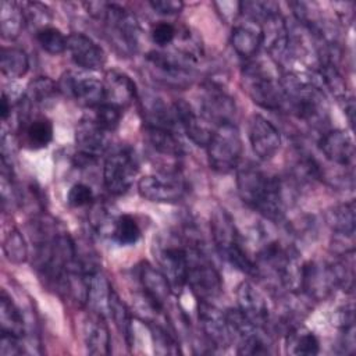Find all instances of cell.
Returning a JSON list of instances; mask_svg holds the SVG:
<instances>
[{
    "instance_id": "obj_1",
    "label": "cell",
    "mask_w": 356,
    "mask_h": 356,
    "mask_svg": "<svg viewBox=\"0 0 356 356\" xmlns=\"http://www.w3.org/2000/svg\"><path fill=\"white\" fill-rule=\"evenodd\" d=\"M239 197L249 207L271 221H281L285 216V199L280 178L268 175L253 163L241 165L236 171Z\"/></svg>"
},
{
    "instance_id": "obj_2",
    "label": "cell",
    "mask_w": 356,
    "mask_h": 356,
    "mask_svg": "<svg viewBox=\"0 0 356 356\" xmlns=\"http://www.w3.org/2000/svg\"><path fill=\"white\" fill-rule=\"evenodd\" d=\"M285 106L298 118L320 124L327 115V102L316 79L298 72H288L281 81Z\"/></svg>"
},
{
    "instance_id": "obj_3",
    "label": "cell",
    "mask_w": 356,
    "mask_h": 356,
    "mask_svg": "<svg viewBox=\"0 0 356 356\" xmlns=\"http://www.w3.org/2000/svg\"><path fill=\"white\" fill-rule=\"evenodd\" d=\"M210 229L218 254L239 271L256 277V263L248 254L243 239L225 209L218 207L213 211L210 217Z\"/></svg>"
},
{
    "instance_id": "obj_4",
    "label": "cell",
    "mask_w": 356,
    "mask_h": 356,
    "mask_svg": "<svg viewBox=\"0 0 356 356\" xmlns=\"http://www.w3.org/2000/svg\"><path fill=\"white\" fill-rule=\"evenodd\" d=\"M88 13L103 22L111 42L121 53H135L138 47L139 24L132 13L115 3H85Z\"/></svg>"
},
{
    "instance_id": "obj_5",
    "label": "cell",
    "mask_w": 356,
    "mask_h": 356,
    "mask_svg": "<svg viewBox=\"0 0 356 356\" xmlns=\"http://www.w3.org/2000/svg\"><path fill=\"white\" fill-rule=\"evenodd\" d=\"M210 167L217 172H229L238 168L243 145L239 128L235 122H222L216 127L206 146Z\"/></svg>"
},
{
    "instance_id": "obj_6",
    "label": "cell",
    "mask_w": 356,
    "mask_h": 356,
    "mask_svg": "<svg viewBox=\"0 0 356 356\" xmlns=\"http://www.w3.org/2000/svg\"><path fill=\"white\" fill-rule=\"evenodd\" d=\"M241 82L248 96L260 107L280 110L285 106L281 82L259 63H248L241 74Z\"/></svg>"
},
{
    "instance_id": "obj_7",
    "label": "cell",
    "mask_w": 356,
    "mask_h": 356,
    "mask_svg": "<svg viewBox=\"0 0 356 356\" xmlns=\"http://www.w3.org/2000/svg\"><path fill=\"white\" fill-rule=\"evenodd\" d=\"M185 246L188 254L186 285L197 300L213 302L222 292L221 275L197 246Z\"/></svg>"
},
{
    "instance_id": "obj_8",
    "label": "cell",
    "mask_w": 356,
    "mask_h": 356,
    "mask_svg": "<svg viewBox=\"0 0 356 356\" xmlns=\"http://www.w3.org/2000/svg\"><path fill=\"white\" fill-rule=\"evenodd\" d=\"M139 164L135 152L128 147H118L111 152L103 165V181L111 195H124L129 191L138 174Z\"/></svg>"
},
{
    "instance_id": "obj_9",
    "label": "cell",
    "mask_w": 356,
    "mask_h": 356,
    "mask_svg": "<svg viewBox=\"0 0 356 356\" xmlns=\"http://www.w3.org/2000/svg\"><path fill=\"white\" fill-rule=\"evenodd\" d=\"M58 92L71 97L81 106L97 107L104 102V83L97 78L78 71L64 72L58 82Z\"/></svg>"
},
{
    "instance_id": "obj_10",
    "label": "cell",
    "mask_w": 356,
    "mask_h": 356,
    "mask_svg": "<svg viewBox=\"0 0 356 356\" xmlns=\"http://www.w3.org/2000/svg\"><path fill=\"white\" fill-rule=\"evenodd\" d=\"M139 195L154 203H177L186 195L185 182L174 172L145 175L138 181Z\"/></svg>"
},
{
    "instance_id": "obj_11",
    "label": "cell",
    "mask_w": 356,
    "mask_h": 356,
    "mask_svg": "<svg viewBox=\"0 0 356 356\" xmlns=\"http://www.w3.org/2000/svg\"><path fill=\"white\" fill-rule=\"evenodd\" d=\"M138 277L140 282V300L153 314L161 313L172 293L165 277L147 261H142L138 266Z\"/></svg>"
},
{
    "instance_id": "obj_12",
    "label": "cell",
    "mask_w": 356,
    "mask_h": 356,
    "mask_svg": "<svg viewBox=\"0 0 356 356\" xmlns=\"http://www.w3.org/2000/svg\"><path fill=\"white\" fill-rule=\"evenodd\" d=\"M159 270L165 277L171 292L178 295L186 285L188 254L185 245H161L157 250Z\"/></svg>"
},
{
    "instance_id": "obj_13",
    "label": "cell",
    "mask_w": 356,
    "mask_h": 356,
    "mask_svg": "<svg viewBox=\"0 0 356 356\" xmlns=\"http://www.w3.org/2000/svg\"><path fill=\"white\" fill-rule=\"evenodd\" d=\"M197 317L204 337L214 348L224 349L232 343L234 337L225 313H222L211 302L197 300Z\"/></svg>"
},
{
    "instance_id": "obj_14",
    "label": "cell",
    "mask_w": 356,
    "mask_h": 356,
    "mask_svg": "<svg viewBox=\"0 0 356 356\" xmlns=\"http://www.w3.org/2000/svg\"><path fill=\"white\" fill-rule=\"evenodd\" d=\"M249 142L254 154L261 160L273 159L281 147V135L277 127L260 114L249 120Z\"/></svg>"
},
{
    "instance_id": "obj_15",
    "label": "cell",
    "mask_w": 356,
    "mask_h": 356,
    "mask_svg": "<svg viewBox=\"0 0 356 356\" xmlns=\"http://www.w3.org/2000/svg\"><path fill=\"white\" fill-rule=\"evenodd\" d=\"M261 46L273 58H281L286 54L291 43L289 28L285 18L281 15L280 8L270 13L260 22Z\"/></svg>"
},
{
    "instance_id": "obj_16",
    "label": "cell",
    "mask_w": 356,
    "mask_h": 356,
    "mask_svg": "<svg viewBox=\"0 0 356 356\" xmlns=\"http://www.w3.org/2000/svg\"><path fill=\"white\" fill-rule=\"evenodd\" d=\"M337 288V280L331 264L309 261L302 267L300 291L314 300L325 299Z\"/></svg>"
},
{
    "instance_id": "obj_17",
    "label": "cell",
    "mask_w": 356,
    "mask_h": 356,
    "mask_svg": "<svg viewBox=\"0 0 356 356\" xmlns=\"http://www.w3.org/2000/svg\"><path fill=\"white\" fill-rule=\"evenodd\" d=\"M67 51L71 60L86 71L100 70L106 64L103 47L85 33H71L67 39Z\"/></svg>"
},
{
    "instance_id": "obj_18",
    "label": "cell",
    "mask_w": 356,
    "mask_h": 356,
    "mask_svg": "<svg viewBox=\"0 0 356 356\" xmlns=\"http://www.w3.org/2000/svg\"><path fill=\"white\" fill-rule=\"evenodd\" d=\"M238 309L256 327H264L270 321V309L264 295L248 281H242L236 288Z\"/></svg>"
},
{
    "instance_id": "obj_19",
    "label": "cell",
    "mask_w": 356,
    "mask_h": 356,
    "mask_svg": "<svg viewBox=\"0 0 356 356\" xmlns=\"http://www.w3.org/2000/svg\"><path fill=\"white\" fill-rule=\"evenodd\" d=\"M318 146L324 157L341 167H352L355 163V145L349 134L342 129L327 131L321 135Z\"/></svg>"
},
{
    "instance_id": "obj_20",
    "label": "cell",
    "mask_w": 356,
    "mask_h": 356,
    "mask_svg": "<svg viewBox=\"0 0 356 356\" xmlns=\"http://www.w3.org/2000/svg\"><path fill=\"white\" fill-rule=\"evenodd\" d=\"M172 110H174L177 124L181 125L186 136L195 145L206 147L213 135V131L206 124V120L200 118V115L196 114L193 107L182 99L175 100L172 103Z\"/></svg>"
},
{
    "instance_id": "obj_21",
    "label": "cell",
    "mask_w": 356,
    "mask_h": 356,
    "mask_svg": "<svg viewBox=\"0 0 356 356\" xmlns=\"http://www.w3.org/2000/svg\"><path fill=\"white\" fill-rule=\"evenodd\" d=\"M82 338L90 355L110 353V331L103 313L92 310L82 321Z\"/></svg>"
},
{
    "instance_id": "obj_22",
    "label": "cell",
    "mask_w": 356,
    "mask_h": 356,
    "mask_svg": "<svg viewBox=\"0 0 356 356\" xmlns=\"http://www.w3.org/2000/svg\"><path fill=\"white\" fill-rule=\"evenodd\" d=\"M149 65L168 83L184 86L191 78V67L184 57L161 51H150L146 57Z\"/></svg>"
},
{
    "instance_id": "obj_23",
    "label": "cell",
    "mask_w": 356,
    "mask_h": 356,
    "mask_svg": "<svg viewBox=\"0 0 356 356\" xmlns=\"http://www.w3.org/2000/svg\"><path fill=\"white\" fill-rule=\"evenodd\" d=\"M107 134L108 132L104 131L93 118H82L75 128L78 153L96 159L107 149Z\"/></svg>"
},
{
    "instance_id": "obj_24",
    "label": "cell",
    "mask_w": 356,
    "mask_h": 356,
    "mask_svg": "<svg viewBox=\"0 0 356 356\" xmlns=\"http://www.w3.org/2000/svg\"><path fill=\"white\" fill-rule=\"evenodd\" d=\"M202 113L204 120H210L217 125L222 122H234L232 115L235 113V103L222 89L209 86L202 100Z\"/></svg>"
},
{
    "instance_id": "obj_25",
    "label": "cell",
    "mask_w": 356,
    "mask_h": 356,
    "mask_svg": "<svg viewBox=\"0 0 356 356\" xmlns=\"http://www.w3.org/2000/svg\"><path fill=\"white\" fill-rule=\"evenodd\" d=\"M104 102L115 104L122 110L129 106L136 99V85L135 82L124 72L120 71H108L106 75ZM103 102V103H104Z\"/></svg>"
},
{
    "instance_id": "obj_26",
    "label": "cell",
    "mask_w": 356,
    "mask_h": 356,
    "mask_svg": "<svg viewBox=\"0 0 356 356\" xmlns=\"http://www.w3.org/2000/svg\"><path fill=\"white\" fill-rule=\"evenodd\" d=\"M19 134L26 147L33 150L44 149L53 140V122L44 115L26 118L19 122Z\"/></svg>"
},
{
    "instance_id": "obj_27",
    "label": "cell",
    "mask_w": 356,
    "mask_h": 356,
    "mask_svg": "<svg viewBox=\"0 0 356 356\" xmlns=\"http://www.w3.org/2000/svg\"><path fill=\"white\" fill-rule=\"evenodd\" d=\"M231 46L243 58L256 56L261 46L260 25L252 19L235 25L231 32Z\"/></svg>"
},
{
    "instance_id": "obj_28",
    "label": "cell",
    "mask_w": 356,
    "mask_h": 356,
    "mask_svg": "<svg viewBox=\"0 0 356 356\" xmlns=\"http://www.w3.org/2000/svg\"><path fill=\"white\" fill-rule=\"evenodd\" d=\"M145 136L150 147L164 157L179 159L184 154V145L174 129L145 125Z\"/></svg>"
},
{
    "instance_id": "obj_29",
    "label": "cell",
    "mask_w": 356,
    "mask_h": 356,
    "mask_svg": "<svg viewBox=\"0 0 356 356\" xmlns=\"http://www.w3.org/2000/svg\"><path fill=\"white\" fill-rule=\"evenodd\" d=\"M285 350L295 356H313L320 352V341L306 327H292L285 335Z\"/></svg>"
},
{
    "instance_id": "obj_30",
    "label": "cell",
    "mask_w": 356,
    "mask_h": 356,
    "mask_svg": "<svg viewBox=\"0 0 356 356\" xmlns=\"http://www.w3.org/2000/svg\"><path fill=\"white\" fill-rule=\"evenodd\" d=\"M327 224L337 235L352 239L355 235L356 225L355 202L350 200L331 207L327 211Z\"/></svg>"
},
{
    "instance_id": "obj_31",
    "label": "cell",
    "mask_w": 356,
    "mask_h": 356,
    "mask_svg": "<svg viewBox=\"0 0 356 356\" xmlns=\"http://www.w3.org/2000/svg\"><path fill=\"white\" fill-rule=\"evenodd\" d=\"M0 332H6L21 339L25 335L22 313L4 289L0 295Z\"/></svg>"
},
{
    "instance_id": "obj_32",
    "label": "cell",
    "mask_w": 356,
    "mask_h": 356,
    "mask_svg": "<svg viewBox=\"0 0 356 356\" xmlns=\"http://www.w3.org/2000/svg\"><path fill=\"white\" fill-rule=\"evenodd\" d=\"M25 24L22 6L4 0L0 4V32L6 39H15Z\"/></svg>"
},
{
    "instance_id": "obj_33",
    "label": "cell",
    "mask_w": 356,
    "mask_h": 356,
    "mask_svg": "<svg viewBox=\"0 0 356 356\" xmlns=\"http://www.w3.org/2000/svg\"><path fill=\"white\" fill-rule=\"evenodd\" d=\"M0 70L10 79L21 78L29 70V57L22 49L3 47L0 51Z\"/></svg>"
},
{
    "instance_id": "obj_34",
    "label": "cell",
    "mask_w": 356,
    "mask_h": 356,
    "mask_svg": "<svg viewBox=\"0 0 356 356\" xmlns=\"http://www.w3.org/2000/svg\"><path fill=\"white\" fill-rule=\"evenodd\" d=\"M107 310L110 312V316L117 327V330L121 332V335L125 338L127 343L131 345L132 338V317L127 307V305L120 299L117 292L111 288L108 295V303Z\"/></svg>"
},
{
    "instance_id": "obj_35",
    "label": "cell",
    "mask_w": 356,
    "mask_h": 356,
    "mask_svg": "<svg viewBox=\"0 0 356 356\" xmlns=\"http://www.w3.org/2000/svg\"><path fill=\"white\" fill-rule=\"evenodd\" d=\"M113 239L121 246L135 245L140 238V227L131 214H120L111 227Z\"/></svg>"
},
{
    "instance_id": "obj_36",
    "label": "cell",
    "mask_w": 356,
    "mask_h": 356,
    "mask_svg": "<svg viewBox=\"0 0 356 356\" xmlns=\"http://www.w3.org/2000/svg\"><path fill=\"white\" fill-rule=\"evenodd\" d=\"M58 92L57 83L49 76H38L29 82L25 92V99L29 104L46 106Z\"/></svg>"
},
{
    "instance_id": "obj_37",
    "label": "cell",
    "mask_w": 356,
    "mask_h": 356,
    "mask_svg": "<svg viewBox=\"0 0 356 356\" xmlns=\"http://www.w3.org/2000/svg\"><path fill=\"white\" fill-rule=\"evenodd\" d=\"M3 253L6 259L14 264H21L26 260V242L19 229H17L15 227H11L3 236Z\"/></svg>"
},
{
    "instance_id": "obj_38",
    "label": "cell",
    "mask_w": 356,
    "mask_h": 356,
    "mask_svg": "<svg viewBox=\"0 0 356 356\" xmlns=\"http://www.w3.org/2000/svg\"><path fill=\"white\" fill-rule=\"evenodd\" d=\"M67 39L58 28L56 26H44L36 32V40L40 47L47 51L49 54H61L67 50Z\"/></svg>"
},
{
    "instance_id": "obj_39",
    "label": "cell",
    "mask_w": 356,
    "mask_h": 356,
    "mask_svg": "<svg viewBox=\"0 0 356 356\" xmlns=\"http://www.w3.org/2000/svg\"><path fill=\"white\" fill-rule=\"evenodd\" d=\"M152 341L154 343V350L156 353L160 355H177L179 353V345L172 337V334L163 325L157 323L149 324Z\"/></svg>"
},
{
    "instance_id": "obj_40",
    "label": "cell",
    "mask_w": 356,
    "mask_h": 356,
    "mask_svg": "<svg viewBox=\"0 0 356 356\" xmlns=\"http://www.w3.org/2000/svg\"><path fill=\"white\" fill-rule=\"evenodd\" d=\"M122 108L111 104V103H102L97 107H95V115L92 117L104 131L107 132H113L121 121L122 117Z\"/></svg>"
},
{
    "instance_id": "obj_41",
    "label": "cell",
    "mask_w": 356,
    "mask_h": 356,
    "mask_svg": "<svg viewBox=\"0 0 356 356\" xmlns=\"http://www.w3.org/2000/svg\"><path fill=\"white\" fill-rule=\"evenodd\" d=\"M22 6V11H24V17H25V22L35 25L36 26V32L44 26H49V22L51 19V13L49 10L47 6L38 3V1H29V3H24Z\"/></svg>"
},
{
    "instance_id": "obj_42",
    "label": "cell",
    "mask_w": 356,
    "mask_h": 356,
    "mask_svg": "<svg viewBox=\"0 0 356 356\" xmlns=\"http://www.w3.org/2000/svg\"><path fill=\"white\" fill-rule=\"evenodd\" d=\"M270 346L268 343L264 341V338L256 331H253L252 334H249L248 337L242 338L239 341L236 353L238 355H250V356H256V355H268Z\"/></svg>"
},
{
    "instance_id": "obj_43",
    "label": "cell",
    "mask_w": 356,
    "mask_h": 356,
    "mask_svg": "<svg viewBox=\"0 0 356 356\" xmlns=\"http://www.w3.org/2000/svg\"><path fill=\"white\" fill-rule=\"evenodd\" d=\"M67 202L72 207H83L93 202V191L82 182L74 184L67 193Z\"/></svg>"
},
{
    "instance_id": "obj_44",
    "label": "cell",
    "mask_w": 356,
    "mask_h": 356,
    "mask_svg": "<svg viewBox=\"0 0 356 356\" xmlns=\"http://www.w3.org/2000/svg\"><path fill=\"white\" fill-rule=\"evenodd\" d=\"M175 35H177L175 26L165 21H159L152 26V31H150L152 40L161 47L170 44L175 39Z\"/></svg>"
},
{
    "instance_id": "obj_45",
    "label": "cell",
    "mask_w": 356,
    "mask_h": 356,
    "mask_svg": "<svg viewBox=\"0 0 356 356\" xmlns=\"http://www.w3.org/2000/svg\"><path fill=\"white\" fill-rule=\"evenodd\" d=\"M22 353H24V348L21 345V338L1 332L0 355L1 356H17V355H22Z\"/></svg>"
},
{
    "instance_id": "obj_46",
    "label": "cell",
    "mask_w": 356,
    "mask_h": 356,
    "mask_svg": "<svg viewBox=\"0 0 356 356\" xmlns=\"http://www.w3.org/2000/svg\"><path fill=\"white\" fill-rule=\"evenodd\" d=\"M149 6L163 15H174L182 11L184 3L178 0H152L149 1Z\"/></svg>"
},
{
    "instance_id": "obj_47",
    "label": "cell",
    "mask_w": 356,
    "mask_h": 356,
    "mask_svg": "<svg viewBox=\"0 0 356 356\" xmlns=\"http://www.w3.org/2000/svg\"><path fill=\"white\" fill-rule=\"evenodd\" d=\"M334 324L341 330H350L355 328V318H353V307L352 306H343L341 309L337 310L335 313V318H334Z\"/></svg>"
},
{
    "instance_id": "obj_48",
    "label": "cell",
    "mask_w": 356,
    "mask_h": 356,
    "mask_svg": "<svg viewBox=\"0 0 356 356\" xmlns=\"http://www.w3.org/2000/svg\"><path fill=\"white\" fill-rule=\"evenodd\" d=\"M13 113V103L8 97V95L6 92L1 93V102H0V115H1V121L6 122L8 120V117Z\"/></svg>"
}]
</instances>
